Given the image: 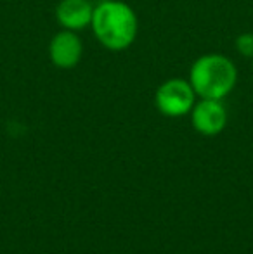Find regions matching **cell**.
I'll use <instances>...</instances> for the list:
<instances>
[{
  "instance_id": "3957f363",
  "label": "cell",
  "mask_w": 253,
  "mask_h": 254,
  "mask_svg": "<svg viewBox=\"0 0 253 254\" xmlns=\"http://www.w3.org/2000/svg\"><path fill=\"white\" fill-rule=\"evenodd\" d=\"M155 102L163 116L179 118L191 113L196 104V92L189 81L173 78L160 85L155 95Z\"/></svg>"
},
{
  "instance_id": "277c9868",
  "label": "cell",
  "mask_w": 253,
  "mask_h": 254,
  "mask_svg": "<svg viewBox=\"0 0 253 254\" xmlns=\"http://www.w3.org/2000/svg\"><path fill=\"white\" fill-rule=\"evenodd\" d=\"M191 121L194 130L201 135H206V137L219 135L227 123L226 107L215 99H201L191 109Z\"/></svg>"
},
{
  "instance_id": "6da1fadb",
  "label": "cell",
  "mask_w": 253,
  "mask_h": 254,
  "mask_svg": "<svg viewBox=\"0 0 253 254\" xmlns=\"http://www.w3.org/2000/svg\"><path fill=\"white\" fill-rule=\"evenodd\" d=\"M94 35L109 51H125L137 37L135 12L120 0H104L94 7L90 23Z\"/></svg>"
},
{
  "instance_id": "5b68a950",
  "label": "cell",
  "mask_w": 253,
  "mask_h": 254,
  "mask_svg": "<svg viewBox=\"0 0 253 254\" xmlns=\"http://www.w3.org/2000/svg\"><path fill=\"white\" fill-rule=\"evenodd\" d=\"M82 54H84L82 40L71 30L59 31L52 37L49 45V57L52 64L61 69H71L77 66L82 59Z\"/></svg>"
},
{
  "instance_id": "8992f818",
  "label": "cell",
  "mask_w": 253,
  "mask_h": 254,
  "mask_svg": "<svg viewBox=\"0 0 253 254\" xmlns=\"http://www.w3.org/2000/svg\"><path fill=\"white\" fill-rule=\"evenodd\" d=\"M94 7L88 0H61L56 9V17L64 30L78 31L92 23Z\"/></svg>"
},
{
  "instance_id": "7a4b0ae2",
  "label": "cell",
  "mask_w": 253,
  "mask_h": 254,
  "mask_svg": "<svg viewBox=\"0 0 253 254\" xmlns=\"http://www.w3.org/2000/svg\"><path fill=\"white\" fill-rule=\"evenodd\" d=\"M238 81V69L234 63L220 54H206L191 66L189 83L196 95L201 99L220 101L234 88Z\"/></svg>"
},
{
  "instance_id": "52a82bcc",
  "label": "cell",
  "mask_w": 253,
  "mask_h": 254,
  "mask_svg": "<svg viewBox=\"0 0 253 254\" xmlns=\"http://www.w3.org/2000/svg\"><path fill=\"white\" fill-rule=\"evenodd\" d=\"M236 51L243 57H253V33H241L236 38Z\"/></svg>"
}]
</instances>
